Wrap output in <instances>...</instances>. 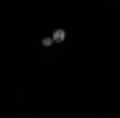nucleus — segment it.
Wrapping results in <instances>:
<instances>
[{
  "label": "nucleus",
  "mask_w": 120,
  "mask_h": 118,
  "mask_svg": "<svg viewBox=\"0 0 120 118\" xmlns=\"http://www.w3.org/2000/svg\"><path fill=\"white\" fill-rule=\"evenodd\" d=\"M51 40H53V43H64V40H67V32L64 30H56L53 35H51Z\"/></svg>",
  "instance_id": "obj_1"
}]
</instances>
